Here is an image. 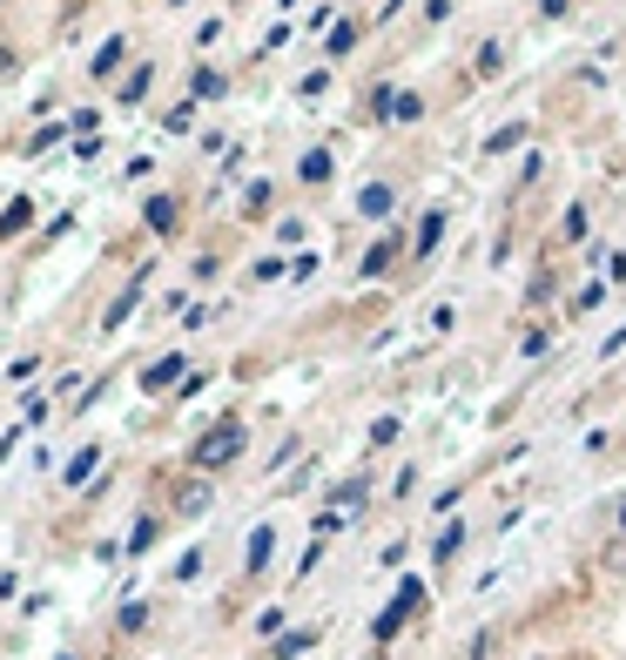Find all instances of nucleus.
Here are the masks:
<instances>
[{"label": "nucleus", "mask_w": 626, "mask_h": 660, "mask_svg": "<svg viewBox=\"0 0 626 660\" xmlns=\"http://www.w3.org/2000/svg\"><path fill=\"white\" fill-rule=\"evenodd\" d=\"M250 277H256V284H277V277H284V256H263V263L250 269Z\"/></svg>", "instance_id": "32"}, {"label": "nucleus", "mask_w": 626, "mask_h": 660, "mask_svg": "<svg viewBox=\"0 0 626 660\" xmlns=\"http://www.w3.org/2000/svg\"><path fill=\"white\" fill-rule=\"evenodd\" d=\"M209 506H216V485H209L203 472H195V479H182V492H176V513H182V519H203Z\"/></svg>", "instance_id": "11"}, {"label": "nucleus", "mask_w": 626, "mask_h": 660, "mask_svg": "<svg viewBox=\"0 0 626 660\" xmlns=\"http://www.w3.org/2000/svg\"><path fill=\"white\" fill-rule=\"evenodd\" d=\"M593 263H600L606 284H626V250H593Z\"/></svg>", "instance_id": "24"}, {"label": "nucleus", "mask_w": 626, "mask_h": 660, "mask_svg": "<svg viewBox=\"0 0 626 660\" xmlns=\"http://www.w3.org/2000/svg\"><path fill=\"white\" fill-rule=\"evenodd\" d=\"M243 452H250V424H243L237 411H222V418L209 424V432L189 445V465H195L203 479H216V472H229V465H237Z\"/></svg>", "instance_id": "1"}, {"label": "nucleus", "mask_w": 626, "mask_h": 660, "mask_svg": "<svg viewBox=\"0 0 626 660\" xmlns=\"http://www.w3.org/2000/svg\"><path fill=\"white\" fill-rule=\"evenodd\" d=\"M390 122H424V95H418V88H398V101H390Z\"/></svg>", "instance_id": "21"}, {"label": "nucleus", "mask_w": 626, "mask_h": 660, "mask_svg": "<svg viewBox=\"0 0 626 660\" xmlns=\"http://www.w3.org/2000/svg\"><path fill=\"white\" fill-rule=\"evenodd\" d=\"M465 539H472V526H465V519H445V526L432 532V560H438V566H452V560L465 553Z\"/></svg>", "instance_id": "13"}, {"label": "nucleus", "mask_w": 626, "mask_h": 660, "mask_svg": "<svg viewBox=\"0 0 626 660\" xmlns=\"http://www.w3.org/2000/svg\"><path fill=\"white\" fill-rule=\"evenodd\" d=\"M358 34H364L358 21H337V27H330V55H350V48H358Z\"/></svg>", "instance_id": "27"}, {"label": "nucleus", "mask_w": 626, "mask_h": 660, "mask_svg": "<svg viewBox=\"0 0 626 660\" xmlns=\"http://www.w3.org/2000/svg\"><path fill=\"white\" fill-rule=\"evenodd\" d=\"M452 8H458V0H424V27H445Z\"/></svg>", "instance_id": "30"}, {"label": "nucleus", "mask_w": 626, "mask_h": 660, "mask_svg": "<svg viewBox=\"0 0 626 660\" xmlns=\"http://www.w3.org/2000/svg\"><path fill=\"white\" fill-rule=\"evenodd\" d=\"M337 176V155L330 148H303V163H297V182H310V189H324Z\"/></svg>", "instance_id": "15"}, {"label": "nucleus", "mask_w": 626, "mask_h": 660, "mask_svg": "<svg viewBox=\"0 0 626 660\" xmlns=\"http://www.w3.org/2000/svg\"><path fill=\"white\" fill-rule=\"evenodd\" d=\"M148 229H162V237L176 229V196H155V203H148Z\"/></svg>", "instance_id": "25"}, {"label": "nucleus", "mask_w": 626, "mask_h": 660, "mask_svg": "<svg viewBox=\"0 0 626 660\" xmlns=\"http://www.w3.org/2000/svg\"><path fill=\"white\" fill-rule=\"evenodd\" d=\"M398 203H405V189L377 176V182H364V189H358V203H350V209H358L364 223H390V216H398Z\"/></svg>", "instance_id": "5"}, {"label": "nucleus", "mask_w": 626, "mask_h": 660, "mask_svg": "<svg viewBox=\"0 0 626 660\" xmlns=\"http://www.w3.org/2000/svg\"><path fill=\"white\" fill-rule=\"evenodd\" d=\"M155 539H162V513H142V519H135V532H129V553H148Z\"/></svg>", "instance_id": "20"}, {"label": "nucleus", "mask_w": 626, "mask_h": 660, "mask_svg": "<svg viewBox=\"0 0 626 660\" xmlns=\"http://www.w3.org/2000/svg\"><path fill=\"white\" fill-rule=\"evenodd\" d=\"M95 465H101V445H82V452L68 458V472H61V485H68V492H82V485H88V472H95Z\"/></svg>", "instance_id": "17"}, {"label": "nucleus", "mask_w": 626, "mask_h": 660, "mask_svg": "<svg viewBox=\"0 0 626 660\" xmlns=\"http://www.w3.org/2000/svg\"><path fill=\"white\" fill-rule=\"evenodd\" d=\"M545 351H553V324H532L519 337V358H545Z\"/></svg>", "instance_id": "22"}, {"label": "nucleus", "mask_w": 626, "mask_h": 660, "mask_svg": "<svg viewBox=\"0 0 626 660\" xmlns=\"http://www.w3.org/2000/svg\"><path fill=\"white\" fill-rule=\"evenodd\" d=\"M532 142V122H498L485 142H479V155H485V163H498V155H513V148H526Z\"/></svg>", "instance_id": "10"}, {"label": "nucleus", "mask_w": 626, "mask_h": 660, "mask_svg": "<svg viewBox=\"0 0 626 660\" xmlns=\"http://www.w3.org/2000/svg\"><path fill=\"white\" fill-rule=\"evenodd\" d=\"M539 176H545V155H539V148H532V155H526V163H519V189H532V182H539Z\"/></svg>", "instance_id": "31"}, {"label": "nucleus", "mask_w": 626, "mask_h": 660, "mask_svg": "<svg viewBox=\"0 0 626 660\" xmlns=\"http://www.w3.org/2000/svg\"><path fill=\"white\" fill-rule=\"evenodd\" d=\"M324 640V627H290V634H277V640H269L256 660H303L310 647H317Z\"/></svg>", "instance_id": "8"}, {"label": "nucleus", "mask_w": 626, "mask_h": 660, "mask_svg": "<svg viewBox=\"0 0 626 660\" xmlns=\"http://www.w3.org/2000/svg\"><path fill=\"white\" fill-rule=\"evenodd\" d=\"M418 613H424V579H411V573H405V587L390 593V607L371 620V647H390V640H398V634L411 627Z\"/></svg>", "instance_id": "2"}, {"label": "nucleus", "mask_w": 626, "mask_h": 660, "mask_svg": "<svg viewBox=\"0 0 626 660\" xmlns=\"http://www.w3.org/2000/svg\"><path fill=\"white\" fill-rule=\"evenodd\" d=\"M398 439H405V418H398V411H384V418L371 424V452H390Z\"/></svg>", "instance_id": "19"}, {"label": "nucleus", "mask_w": 626, "mask_h": 660, "mask_svg": "<svg viewBox=\"0 0 626 660\" xmlns=\"http://www.w3.org/2000/svg\"><path fill=\"white\" fill-rule=\"evenodd\" d=\"M492 647H498V627H485V634H472V647H465V660H492Z\"/></svg>", "instance_id": "29"}, {"label": "nucleus", "mask_w": 626, "mask_h": 660, "mask_svg": "<svg viewBox=\"0 0 626 660\" xmlns=\"http://www.w3.org/2000/svg\"><path fill=\"white\" fill-rule=\"evenodd\" d=\"M182 371H189V358H182V351L155 358V364L142 371V392H148V398H155V392H176V377H182Z\"/></svg>", "instance_id": "12"}, {"label": "nucleus", "mask_w": 626, "mask_h": 660, "mask_svg": "<svg viewBox=\"0 0 626 660\" xmlns=\"http://www.w3.org/2000/svg\"><path fill=\"white\" fill-rule=\"evenodd\" d=\"M600 303H606V277H593V284H579V290H573V303H566V317H593Z\"/></svg>", "instance_id": "18"}, {"label": "nucleus", "mask_w": 626, "mask_h": 660, "mask_svg": "<svg viewBox=\"0 0 626 660\" xmlns=\"http://www.w3.org/2000/svg\"><path fill=\"white\" fill-rule=\"evenodd\" d=\"M169 8H182V0H169Z\"/></svg>", "instance_id": "35"}, {"label": "nucleus", "mask_w": 626, "mask_h": 660, "mask_svg": "<svg viewBox=\"0 0 626 660\" xmlns=\"http://www.w3.org/2000/svg\"><path fill=\"white\" fill-rule=\"evenodd\" d=\"M34 371H41V358H14V364H8V384H27Z\"/></svg>", "instance_id": "33"}, {"label": "nucleus", "mask_w": 626, "mask_h": 660, "mask_svg": "<svg viewBox=\"0 0 626 660\" xmlns=\"http://www.w3.org/2000/svg\"><path fill=\"white\" fill-rule=\"evenodd\" d=\"M277 560V526H250V547H243V579H263V566Z\"/></svg>", "instance_id": "9"}, {"label": "nucleus", "mask_w": 626, "mask_h": 660, "mask_svg": "<svg viewBox=\"0 0 626 660\" xmlns=\"http://www.w3.org/2000/svg\"><path fill=\"white\" fill-rule=\"evenodd\" d=\"M505 68H513V48H505V34H485L479 55H472V82H498Z\"/></svg>", "instance_id": "7"}, {"label": "nucleus", "mask_w": 626, "mask_h": 660, "mask_svg": "<svg viewBox=\"0 0 626 660\" xmlns=\"http://www.w3.org/2000/svg\"><path fill=\"white\" fill-rule=\"evenodd\" d=\"M619 351H626V324H619V331H606V337H600V358H619Z\"/></svg>", "instance_id": "34"}, {"label": "nucleus", "mask_w": 626, "mask_h": 660, "mask_svg": "<svg viewBox=\"0 0 626 660\" xmlns=\"http://www.w3.org/2000/svg\"><path fill=\"white\" fill-rule=\"evenodd\" d=\"M573 8H579V0H539V8H532V14H539L545 27H559V21H573Z\"/></svg>", "instance_id": "26"}, {"label": "nucleus", "mask_w": 626, "mask_h": 660, "mask_svg": "<svg viewBox=\"0 0 626 660\" xmlns=\"http://www.w3.org/2000/svg\"><path fill=\"white\" fill-rule=\"evenodd\" d=\"M411 492H418V465H405V472L390 479V499H398V506H411Z\"/></svg>", "instance_id": "28"}, {"label": "nucleus", "mask_w": 626, "mask_h": 660, "mask_svg": "<svg viewBox=\"0 0 626 660\" xmlns=\"http://www.w3.org/2000/svg\"><path fill=\"white\" fill-rule=\"evenodd\" d=\"M586 237H593V209H586V203H573V209L559 216V243H566V250H579Z\"/></svg>", "instance_id": "16"}, {"label": "nucleus", "mask_w": 626, "mask_h": 660, "mask_svg": "<svg viewBox=\"0 0 626 660\" xmlns=\"http://www.w3.org/2000/svg\"><path fill=\"white\" fill-rule=\"evenodd\" d=\"M148 613H155L148 600H129L122 613H115V627H122V634H142V627H148Z\"/></svg>", "instance_id": "23"}, {"label": "nucleus", "mask_w": 626, "mask_h": 660, "mask_svg": "<svg viewBox=\"0 0 626 660\" xmlns=\"http://www.w3.org/2000/svg\"><path fill=\"white\" fill-rule=\"evenodd\" d=\"M445 229H452V209H445V203H432V209L418 216V237H411V256H405V263H411V269H424V263L438 256V243H445Z\"/></svg>", "instance_id": "4"}, {"label": "nucleus", "mask_w": 626, "mask_h": 660, "mask_svg": "<svg viewBox=\"0 0 626 660\" xmlns=\"http://www.w3.org/2000/svg\"><path fill=\"white\" fill-rule=\"evenodd\" d=\"M553 297H559V263L545 256V263L532 269V284H526V310H545V303H553Z\"/></svg>", "instance_id": "14"}, {"label": "nucleus", "mask_w": 626, "mask_h": 660, "mask_svg": "<svg viewBox=\"0 0 626 660\" xmlns=\"http://www.w3.org/2000/svg\"><path fill=\"white\" fill-rule=\"evenodd\" d=\"M371 485H377L371 472H350V479H337V485H330V513H344V519H358V513L371 506Z\"/></svg>", "instance_id": "6"}, {"label": "nucleus", "mask_w": 626, "mask_h": 660, "mask_svg": "<svg viewBox=\"0 0 626 660\" xmlns=\"http://www.w3.org/2000/svg\"><path fill=\"white\" fill-rule=\"evenodd\" d=\"M405 256H411V250H405V229H398V223H390V229H384V237H377V243L364 250V263H358V277H364V284H384V277H390V269H398V263H405Z\"/></svg>", "instance_id": "3"}]
</instances>
